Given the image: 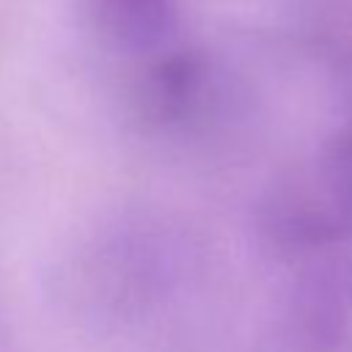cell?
Returning a JSON list of instances; mask_svg holds the SVG:
<instances>
[{
  "label": "cell",
  "mask_w": 352,
  "mask_h": 352,
  "mask_svg": "<svg viewBox=\"0 0 352 352\" xmlns=\"http://www.w3.org/2000/svg\"><path fill=\"white\" fill-rule=\"evenodd\" d=\"M267 239L289 253L322 250L352 236V138L336 143L319 165L275 187L264 204Z\"/></svg>",
  "instance_id": "obj_1"
},
{
  "label": "cell",
  "mask_w": 352,
  "mask_h": 352,
  "mask_svg": "<svg viewBox=\"0 0 352 352\" xmlns=\"http://www.w3.org/2000/svg\"><path fill=\"white\" fill-rule=\"evenodd\" d=\"M168 267V256H162L157 242L121 228L110 236L91 239V245L74 256L72 275L63 286L77 294L85 308L116 316L146 302L162 283Z\"/></svg>",
  "instance_id": "obj_2"
}]
</instances>
